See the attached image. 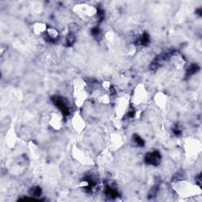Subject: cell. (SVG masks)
<instances>
[{
	"instance_id": "1",
	"label": "cell",
	"mask_w": 202,
	"mask_h": 202,
	"mask_svg": "<svg viewBox=\"0 0 202 202\" xmlns=\"http://www.w3.org/2000/svg\"><path fill=\"white\" fill-rule=\"evenodd\" d=\"M52 101L55 104V106L58 107V109L62 111L64 115H70V107L68 100L64 97L60 96H54L52 97Z\"/></svg>"
},
{
	"instance_id": "2",
	"label": "cell",
	"mask_w": 202,
	"mask_h": 202,
	"mask_svg": "<svg viewBox=\"0 0 202 202\" xmlns=\"http://www.w3.org/2000/svg\"><path fill=\"white\" fill-rule=\"evenodd\" d=\"M161 160V156L158 151H153V152H149L145 156V161L148 164L150 165H159Z\"/></svg>"
},
{
	"instance_id": "3",
	"label": "cell",
	"mask_w": 202,
	"mask_h": 202,
	"mask_svg": "<svg viewBox=\"0 0 202 202\" xmlns=\"http://www.w3.org/2000/svg\"><path fill=\"white\" fill-rule=\"evenodd\" d=\"M58 37H59V33L58 30L54 28H48L46 32L44 33V38L48 42L54 43L58 40Z\"/></svg>"
},
{
	"instance_id": "4",
	"label": "cell",
	"mask_w": 202,
	"mask_h": 202,
	"mask_svg": "<svg viewBox=\"0 0 202 202\" xmlns=\"http://www.w3.org/2000/svg\"><path fill=\"white\" fill-rule=\"evenodd\" d=\"M145 96V91L144 88H141V86H138L137 89L135 90L134 95H133V99H134V102L136 104H139L144 100Z\"/></svg>"
},
{
	"instance_id": "5",
	"label": "cell",
	"mask_w": 202,
	"mask_h": 202,
	"mask_svg": "<svg viewBox=\"0 0 202 202\" xmlns=\"http://www.w3.org/2000/svg\"><path fill=\"white\" fill-rule=\"evenodd\" d=\"M105 194L107 197L111 198V199H115L117 197L119 196V193L117 191L114 186L112 185H107L105 189Z\"/></svg>"
},
{
	"instance_id": "6",
	"label": "cell",
	"mask_w": 202,
	"mask_h": 202,
	"mask_svg": "<svg viewBox=\"0 0 202 202\" xmlns=\"http://www.w3.org/2000/svg\"><path fill=\"white\" fill-rule=\"evenodd\" d=\"M50 124L52 126V127H54V129H58L60 128L61 125H62V121L58 115H56L55 114L52 115L50 119Z\"/></svg>"
},
{
	"instance_id": "7",
	"label": "cell",
	"mask_w": 202,
	"mask_h": 202,
	"mask_svg": "<svg viewBox=\"0 0 202 202\" xmlns=\"http://www.w3.org/2000/svg\"><path fill=\"white\" fill-rule=\"evenodd\" d=\"M138 43L140 44H141V45H147V44L149 43L150 41V39H149V36H148V33H144L141 35L139 36L138 40Z\"/></svg>"
},
{
	"instance_id": "8",
	"label": "cell",
	"mask_w": 202,
	"mask_h": 202,
	"mask_svg": "<svg viewBox=\"0 0 202 202\" xmlns=\"http://www.w3.org/2000/svg\"><path fill=\"white\" fill-rule=\"evenodd\" d=\"M73 120H74L73 121V125H74V127H75V129L77 130L80 131V130L83 129L84 126H85L83 119H81L79 117H76V119H74Z\"/></svg>"
},
{
	"instance_id": "9",
	"label": "cell",
	"mask_w": 202,
	"mask_h": 202,
	"mask_svg": "<svg viewBox=\"0 0 202 202\" xmlns=\"http://www.w3.org/2000/svg\"><path fill=\"white\" fill-rule=\"evenodd\" d=\"M33 29L36 33H44L47 30V27L44 24H35Z\"/></svg>"
},
{
	"instance_id": "10",
	"label": "cell",
	"mask_w": 202,
	"mask_h": 202,
	"mask_svg": "<svg viewBox=\"0 0 202 202\" xmlns=\"http://www.w3.org/2000/svg\"><path fill=\"white\" fill-rule=\"evenodd\" d=\"M42 190L40 187L38 186H35V187L32 188L29 194L31 195V197H40L41 195Z\"/></svg>"
},
{
	"instance_id": "11",
	"label": "cell",
	"mask_w": 202,
	"mask_h": 202,
	"mask_svg": "<svg viewBox=\"0 0 202 202\" xmlns=\"http://www.w3.org/2000/svg\"><path fill=\"white\" fill-rule=\"evenodd\" d=\"M198 70H199V67H198L197 65L192 64L191 66L188 68L187 71H186V75L187 76L193 75L194 73H196Z\"/></svg>"
},
{
	"instance_id": "12",
	"label": "cell",
	"mask_w": 202,
	"mask_h": 202,
	"mask_svg": "<svg viewBox=\"0 0 202 202\" xmlns=\"http://www.w3.org/2000/svg\"><path fill=\"white\" fill-rule=\"evenodd\" d=\"M76 41V36L74 35V33H69V34L67 35V44L68 46H70V45H73Z\"/></svg>"
},
{
	"instance_id": "13",
	"label": "cell",
	"mask_w": 202,
	"mask_h": 202,
	"mask_svg": "<svg viewBox=\"0 0 202 202\" xmlns=\"http://www.w3.org/2000/svg\"><path fill=\"white\" fill-rule=\"evenodd\" d=\"M133 140L134 141V142H135L136 144H137V145L141 146V147L144 146L145 141H143V139H142V138H141L139 135H138V134H134V135H133Z\"/></svg>"
},
{
	"instance_id": "14",
	"label": "cell",
	"mask_w": 202,
	"mask_h": 202,
	"mask_svg": "<svg viewBox=\"0 0 202 202\" xmlns=\"http://www.w3.org/2000/svg\"><path fill=\"white\" fill-rule=\"evenodd\" d=\"M173 132L175 134H176V135H179V134L182 133V129L179 126H175V127L173 129Z\"/></svg>"
}]
</instances>
